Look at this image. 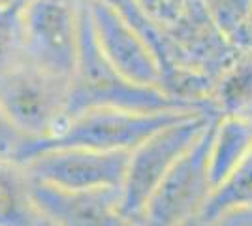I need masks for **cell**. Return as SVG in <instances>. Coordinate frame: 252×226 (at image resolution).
<instances>
[{"label":"cell","mask_w":252,"mask_h":226,"mask_svg":"<svg viewBox=\"0 0 252 226\" xmlns=\"http://www.w3.org/2000/svg\"><path fill=\"white\" fill-rule=\"evenodd\" d=\"M93 108H123L136 111H166V109H211L207 104L189 102L166 93L160 87L137 85L119 74L107 63L93 31L89 4L85 0L81 17V38L75 70L70 79L68 117Z\"/></svg>","instance_id":"1"},{"label":"cell","mask_w":252,"mask_h":226,"mask_svg":"<svg viewBox=\"0 0 252 226\" xmlns=\"http://www.w3.org/2000/svg\"><path fill=\"white\" fill-rule=\"evenodd\" d=\"M200 109L136 111L123 108H93L66 119L63 129L43 140H29L15 153L21 162L40 151L87 147L98 151H132L158 129Z\"/></svg>","instance_id":"2"},{"label":"cell","mask_w":252,"mask_h":226,"mask_svg":"<svg viewBox=\"0 0 252 226\" xmlns=\"http://www.w3.org/2000/svg\"><path fill=\"white\" fill-rule=\"evenodd\" d=\"M70 79L34 65L27 57L0 77V111L25 140L57 134L68 119Z\"/></svg>","instance_id":"3"},{"label":"cell","mask_w":252,"mask_h":226,"mask_svg":"<svg viewBox=\"0 0 252 226\" xmlns=\"http://www.w3.org/2000/svg\"><path fill=\"white\" fill-rule=\"evenodd\" d=\"M217 117L220 115L211 109L194 111L158 129L130 151L125 183L121 187V213L125 219H136L139 215L166 173L200 140Z\"/></svg>","instance_id":"4"},{"label":"cell","mask_w":252,"mask_h":226,"mask_svg":"<svg viewBox=\"0 0 252 226\" xmlns=\"http://www.w3.org/2000/svg\"><path fill=\"white\" fill-rule=\"evenodd\" d=\"M219 117L211 123L149 196L136 221L143 226H187L198 219L213 193L209 149Z\"/></svg>","instance_id":"5"},{"label":"cell","mask_w":252,"mask_h":226,"mask_svg":"<svg viewBox=\"0 0 252 226\" xmlns=\"http://www.w3.org/2000/svg\"><path fill=\"white\" fill-rule=\"evenodd\" d=\"M85 0H29L21 6L27 57L34 65L72 79L79 55Z\"/></svg>","instance_id":"6"},{"label":"cell","mask_w":252,"mask_h":226,"mask_svg":"<svg viewBox=\"0 0 252 226\" xmlns=\"http://www.w3.org/2000/svg\"><path fill=\"white\" fill-rule=\"evenodd\" d=\"M130 151H98L87 147L40 151L21 161L27 173L61 189H121Z\"/></svg>","instance_id":"7"},{"label":"cell","mask_w":252,"mask_h":226,"mask_svg":"<svg viewBox=\"0 0 252 226\" xmlns=\"http://www.w3.org/2000/svg\"><path fill=\"white\" fill-rule=\"evenodd\" d=\"M96 43L107 63L137 85L160 87L164 65L157 49L121 11L102 0H87Z\"/></svg>","instance_id":"8"},{"label":"cell","mask_w":252,"mask_h":226,"mask_svg":"<svg viewBox=\"0 0 252 226\" xmlns=\"http://www.w3.org/2000/svg\"><path fill=\"white\" fill-rule=\"evenodd\" d=\"M38 213L57 226H121V189H61L31 177Z\"/></svg>","instance_id":"9"},{"label":"cell","mask_w":252,"mask_h":226,"mask_svg":"<svg viewBox=\"0 0 252 226\" xmlns=\"http://www.w3.org/2000/svg\"><path fill=\"white\" fill-rule=\"evenodd\" d=\"M252 147V121L239 115L219 117L209 149V177L213 189L230 175Z\"/></svg>","instance_id":"10"},{"label":"cell","mask_w":252,"mask_h":226,"mask_svg":"<svg viewBox=\"0 0 252 226\" xmlns=\"http://www.w3.org/2000/svg\"><path fill=\"white\" fill-rule=\"evenodd\" d=\"M40 213L32 202L31 175L21 162L0 157V226H36Z\"/></svg>","instance_id":"11"},{"label":"cell","mask_w":252,"mask_h":226,"mask_svg":"<svg viewBox=\"0 0 252 226\" xmlns=\"http://www.w3.org/2000/svg\"><path fill=\"white\" fill-rule=\"evenodd\" d=\"M252 207V147L235 170L213 189L198 219L211 221L231 211Z\"/></svg>","instance_id":"12"},{"label":"cell","mask_w":252,"mask_h":226,"mask_svg":"<svg viewBox=\"0 0 252 226\" xmlns=\"http://www.w3.org/2000/svg\"><path fill=\"white\" fill-rule=\"evenodd\" d=\"M27 59L21 29V8L0 6V77Z\"/></svg>","instance_id":"13"},{"label":"cell","mask_w":252,"mask_h":226,"mask_svg":"<svg viewBox=\"0 0 252 226\" xmlns=\"http://www.w3.org/2000/svg\"><path fill=\"white\" fill-rule=\"evenodd\" d=\"M213 21L235 43L247 19L251 17L252 0H203Z\"/></svg>","instance_id":"14"},{"label":"cell","mask_w":252,"mask_h":226,"mask_svg":"<svg viewBox=\"0 0 252 226\" xmlns=\"http://www.w3.org/2000/svg\"><path fill=\"white\" fill-rule=\"evenodd\" d=\"M25 138L17 130L8 123V119L4 117V113L0 111V157H10L13 159L15 153L21 149L25 143Z\"/></svg>","instance_id":"15"},{"label":"cell","mask_w":252,"mask_h":226,"mask_svg":"<svg viewBox=\"0 0 252 226\" xmlns=\"http://www.w3.org/2000/svg\"><path fill=\"white\" fill-rule=\"evenodd\" d=\"M187 226H252V207L249 209H239V211H231L211 221L203 219H194Z\"/></svg>","instance_id":"16"},{"label":"cell","mask_w":252,"mask_h":226,"mask_svg":"<svg viewBox=\"0 0 252 226\" xmlns=\"http://www.w3.org/2000/svg\"><path fill=\"white\" fill-rule=\"evenodd\" d=\"M29 0H0V6L4 8H21Z\"/></svg>","instance_id":"17"},{"label":"cell","mask_w":252,"mask_h":226,"mask_svg":"<svg viewBox=\"0 0 252 226\" xmlns=\"http://www.w3.org/2000/svg\"><path fill=\"white\" fill-rule=\"evenodd\" d=\"M121 226H143V225H141L139 221H136V219H125Z\"/></svg>","instance_id":"18"},{"label":"cell","mask_w":252,"mask_h":226,"mask_svg":"<svg viewBox=\"0 0 252 226\" xmlns=\"http://www.w3.org/2000/svg\"><path fill=\"white\" fill-rule=\"evenodd\" d=\"M36 226H57V225H53L51 221H47L45 217L40 215V219H38V223H36Z\"/></svg>","instance_id":"19"}]
</instances>
